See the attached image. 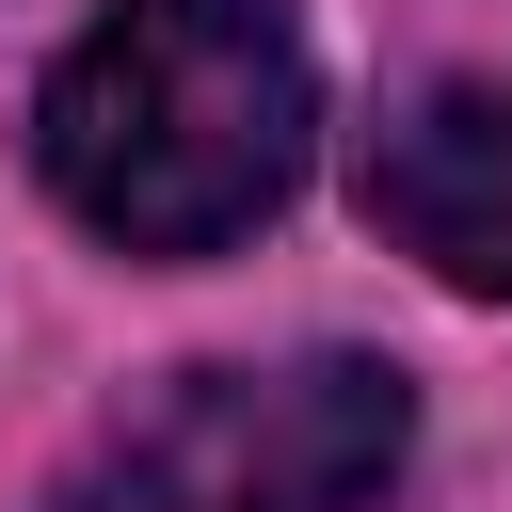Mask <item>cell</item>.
<instances>
[{"label": "cell", "instance_id": "6da1fadb", "mask_svg": "<svg viewBox=\"0 0 512 512\" xmlns=\"http://www.w3.org/2000/svg\"><path fill=\"white\" fill-rule=\"evenodd\" d=\"M304 128H320V64L288 0H112L32 96L48 192L128 256H224L240 224H272Z\"/></svg>", "mask_w": 512, "mask_h": 512}, {"label": "cell", "instance_id": "7a4b0ae2", "mask_svg": "<svg viewBox=\"0 0 512 512\" xmlns=\"http://www.w3.org/2000/svg\"><path fill=\"white\" fill-rule=\"evenodd\" d=\"M416 448V384L384 352H288V368H192L144 400L48 512H368Z\"/></svg>", "mask_w": 512, "mask_h": 512}, {"label": "cell", "instance_id": "3957f363", "mask_svg": "<svg viewBox=\"0 0 512 512\" xmlns=\"http://www.w3.org/2000/svg\"><path fill=\"white\" fill-rule=\"evenodd\" d=\"M368 224H384L416 272L512 304V80H432V96L368 144Z\"/></svg>", "mask_w": 512, "mask_h": 512}]
</instances>
